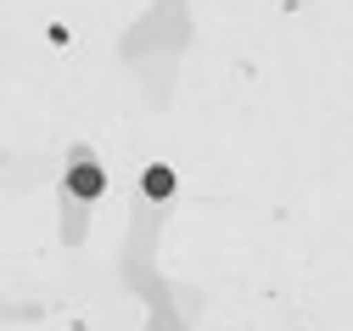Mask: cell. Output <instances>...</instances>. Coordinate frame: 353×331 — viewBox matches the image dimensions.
<instances>
[{
  "instance_id": "1",
  "label": "cell",
  "mask_w": 353,
  "mask_h": 331,
  "mask_svg": "<svg viewBox=\"0 0 353 331\" xmlns=\"http://www.w3.org/2000/svg\"><path fill=\"white\" fill-rule=\"evenodd\" d=\"M73 180H79V191H101V174H90V169H79Z\"/></svg>"
}]
</instances>
